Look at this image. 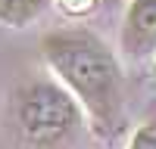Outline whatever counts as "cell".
<instances>
[{
  "instance_id": "1",
  "label": "cell",
  "mask_w": 156,
  "mask_h": 149,
  "mask_svg": "<svg viewBox=\"0 0 156 149\" xmlns=\"http://www.w3.org/2000/svg\"><path fill=\"white\" fill-rule=\"evenodd\" d=\"M41 59L78 99L97 137L119 131L125 106L122 65L109 44L87 28H56L41 37Z\"/></svg>"
},
{
  "instance_id": "2",
  "label": "cell",
  "mask_w": 156,
  "mask_h": 149,
  "mask_svg": "<svg viewBox=\"0 0 156 149\" xmlns=\"http://www.w3.org/2000/svg\"><path fill=\"white\" fill-rule=\"evenodd\" d=\"M12 127L31 149H59L81 127L84 109L78 99L50 78H31L12 93Z\"/></svg>"
},
{
  "instance_id": "3",
  "label": "cell",
  "mask_w": 156,
  "mask_h": 149,
  "mask_svg": "<svg viewBox=\"0 0 156 149\" xmlns=\"http://www.w3.org/2000/svg\"><path fill=\"white\" fill-rule=\"evenodd\" d=\"M119 47L134 62L156 56V0H128L125 3Z\"/></svg>"
},
{
  "instance_id": "4",
  "label": "cell",
  "mask_w": 156,
  "mask_h": 149,
  "mask_svg": "<svg viewBox=\"0 0 156 149\" xmlns=\"http://www.w3.org/2000/svg\"><path fill=\"white\" fill-rule=\"evenodd\" d=\"M53 6V0H0V25L3 28H28Z\"/></svg>"
},
{
  "instance_id": "5",
  "label": "cell",
  "mask_w": 156,
  "mask_h": 149,
  "mask_svg": "<svg viewBox=\"0 0 156 149\" xmlns=\"http://www.w3.org/2000/svg\"><path fill=\"white\" fill-rule=\"evenodd\" d=\"M66 19H87L100 6V0H53Z\"/></svg>"
},
{
  "instance_id": "6",
  "label": "cell",
  "mask_w": 156,
  "mask_h": 149,
  "mask_svg": "<svg viewBox=\"0 0 156 149\" xmlns=\"http://www.w3.org/2000/svg\"><path fill=\"white\" fill-rule=\"evenodd\" d=\"M128 149H156V121H147L131 134Z\"/></svg>"
},
{
  "instance_id": "7",
  "label": "cell",
  "mask_w": 156,
  "mask_h": 149,
  "mask_svg": "<svg viewBox=\"0 0 156 149\" xmlns=\"http://www.w3.org/2000/svg\"><path fill=\"white\" fill-rule=\"evenodd\" d=\"M153 74H156V62H153Z\"/></svg>"
}]
</instances>
